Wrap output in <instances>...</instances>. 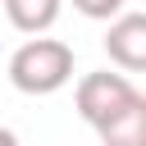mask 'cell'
<instances>
[{"instance_id": "cell-1", "label": "cell", "mask_w": 146, "mask_h": 146, "mask_svg": "<svg viewBox=\"0 0 146 146\" xmlns=\"http://www.w3.org/2000/svg\"><path fill=\"white\" fill-rule=\"evenodd\" d=\"M9 82L23 96H55L73 82V46L59 36H27L9 55Z\"/></svg>"}, {"instance_id": "cell-2", "label": "cell", "mask_w": 146, "mask_h": 146, "mask_svg": "<svg viewBox=\"0 0 146 146\" xmlns=\"http://www.w3.org/2000/svg\"><path fill=\"white\" fill-rule=\"evenodd\" d=\"M132 96H137V87H132L123 73H110V68L82 73L78 87H73V105H78V114H82L91 128H100L105 119H114Z\"/></svg>"}, {"instance_id": "cell-3", "label": "cell", "mask_w": 146, "mask_h": 146, "mask_svg": "<svg viewBox=\"0 0 146 146\" xmlns=\"http://www.w3.org/2000/svg\"><path fill=\"white\" fill-rule=\"evenodd\" d=\"M105 55L123 73H146V14H114L105 32Z\"/></svg>"}, {"instance_id": "cell-4", "label": "cell", "mask_w": 146, "mask_h": 146, "mask_svg": "<svg viewBox=\"0 0 146 146\" xmlns=\"http://www.w3.org/2000/svg\"><path fill=\"white\" fill-rule=\"evenodd\" d=\"M96 137L105 146H146V96L137 91L114 119H105L96 128Z\"/></svg>"}, {"instance_id": "cell-5", "label": "cell", "mask_w": 146, "mask_h": 146, "mask_svg": "<svg viewBox=\"0 0 146 146\" xmlns=\"http://www.w3.org/2000/svg\"><path fill=\"white\" fill-rule=\"evenodd\" d=\"M59 5H64V0H5V18H9L18 32L36 36V32L55 27V18H59Z\"/></svg>"}, {"instance_id": "cell-6", "label": "cell", "mask_w": 146, "mask_h": 146, "mask_svg": "<svg viewBox=\"0 0 146 146\" xmlns=\"http://www.w3.org/2000/svg\"><path fill=\"white\" fill-rule=\"evenodd\" d=\"M73 9L82 18H96V23H110L114 14H123V0H73Z\"/></svg>"}, {"instance_id": "cell-7", "label": "cell", "mask_w": 146, "mask_h": 146, "mask_svg": "<svg viewBox=\"0 0 146 146\" xmlns=\"http://www.w3.org/2000/svg\"><path fill=\"white\" fill-rule=\"evenodd\" d=\"M18 141V132H9V128H0V146H14Z\"/></svg>"}]
</instances>
